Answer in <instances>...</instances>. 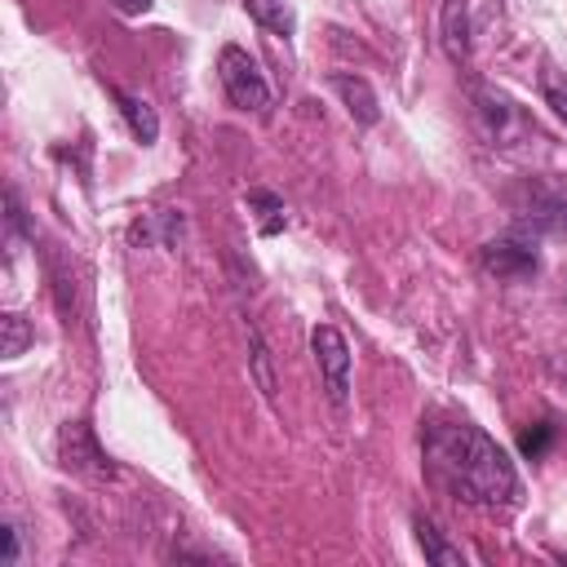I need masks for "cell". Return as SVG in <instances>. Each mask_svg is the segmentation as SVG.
<instances>
[{"label": "cell", "mask_w": 567, "mask_h": 567, "mask_svg": "<svg viewBox=\"0 0 567 567\" xmlns=\"http://www.w3.org/2000/svg\"><path fill=\"white\" fill-rule=\"evenodd\" d=\"M248 341H252V368H257V385L266 399H275V377H270V359H266V346L257 337V328H248Z\"/></svg>", "instance_id": "cell-14"}, {"label": "cell", "mask_w": 567, "mask_h": 567, "mask_svg": "<svg viewBox=\"0 0 567 567\" xmlns=\"http://www.w3.org/2000/svg\"><path fill=\"white\" fill-rule=\"evenodd\" d=\"M217 75H221V89L226 97L239 106V111H266L270 106V84L257 66V58L239 44H226L217 53Z\"/></svg>", "instance_id": "cell-2"}, {"label": "cell", "mask_w": 567, "mask_h": 567, "mask_svg": "<svg viewBox=\"0 0 567 567\" xmlns=\"http://www.w3.org/2000/svg\"><path fill=\"white\" fill-rule=\"evenodd\" d=\"M252 213H257V230L261 235H279L284 230V199L279 195H270V190H248V199H244Z\"/></svg>", "instance_id": "cell-11"}, {"label": "cell", "mask_w": 567, "mask_h": 567, "mask_svg": "<svg viewBox=\"0 0 567 567\" xmlns=\"http://www.w3.org/2000/svg\"><path fill=\"white\" fill-rule=\"evenodd\" d=\"M425 470L430 478L452 492L465 505H509L518 496V474L505 456V447H496V439H487L478 425L470 421H434L425 425Z\"/></svg>", "instance_id": "cell-1"}, {"label": "cell", "mask_w": 567, "mask_h": 567, "mask_svg": "<svg viewBox=\"0 0 567 567\" xmlns=\"http://www.w3.org/2000/svg\"><path fill=\"white\" fill-rule=\"evenodd\" d=\"M115 102H120V111H124L133 137H137L142 146H151V142L159 137V115H155V106H151L146 97H133V93H120V89H115Z\"/></svg>", "instance_id": "cell-9"}, {"label": "cell", "mask_w": 567, "mask_h": 567, "mask_svg": "<svg viewBox=\"0 0 567 567\" xmlns=\"http://www.w3.org/2000/svg\"><path fill=\"white\" fill-rule=\"evenodd\" d=\"M58 456H62V465L71 470V474H80V478H89V483H111L120 470H115V461L102 452V443L93 439V430L84 425V421H66L62 430H58Z\"/></svg>", "instance_id": "cell-3"}, {"label": "cell", "mask_w": 567, "mask_h": 567, "mask_svg": "<svg viewBox=\"0 0 567 567\" xmlns=\"http://www.w3.org/2000/svg\"><path fill=\"white\" fill-rule=\"evenodd\" d=\"M478 106H483V115H487V128H492V133L509 120V106H505L501 97H492V93H478Z\"/></svg>", "instance_id": "cell-16"}, {"label": "cell", "mask_w": 567, "mask_h": 567, "mask_svg": "<svg viewBox=\"0 0 567 567\" xmlns=\"http://www.w3.org/2000/svg\"><path fill=\"white\" fill-rule=\"evenodd\" d=\"M332 89H337V97H341V106L350 111L354 124H377L381 120V102H377V93H372V84L363 75L337 71L332 75Z\"/></svg>", "instance_id": "cell-6"}, {"label": "cell", "mask_w": 567, "mask_h": 567, "mask_svg": "<svg viewBox=\"0 0 567 567\" xmlns=\"http://www.w3.org/2000/svg\"><path fill=\"white\" fill-rule=\"evenodd\" d=\"M0 536H4V567H13V563H18V527H13V523H4V527H0Z\"/></svg>", "instance_id": "cell-18"}, {"label": "cell", "mask_w": 567, "mask_h": 567, "mask_svg": "<svg viewBox=\"0 0 567 567\" xmlns=\"http://www.w3.org/2000/svg\"><path fill=\"white\" fill-rule=\"evenodd\" d=\"M4 208H9V213H4V217H9V230H13V235H27V213H22V195H18L13 186L4 190Z\"/></svg>", "instance_id": "cell-17"}, {"label": "cell", "mask_w": 567, "mask_h": 567, "mask_svg": "<svg viewBox=\"0 0 567 567\" xmlns=\"http://www.w3.org/2000/svg\"><path fill=\"white\" fill-rule=\"evenodd\" d=\"M244 9H248V18H252L257 27H266L270 35H292V31H297V9H292V0H244Z\"/></svg>", "instance_id": "cell-8"}, {"label": "cell", "mask_w": 567, "mask_h": 567, "mask_svg": "<svg viewBox=\"0 0 567 567\" xmlns=\"http://www.w3.org/2000/svg\"><path fill=\"white\" fill-rule=\"evenodd\" d=\"M151 4H155V0H115V9H120V13H146Z\"/></svg>", "instance_id": "cell-19"}, {"label": "cell", "mask_w": 567, "mask_h": 567, "mask_svg": "<svg viewBox=\"0 0 567 567\" xmlns=\"http://www.w3.org/2000/svg\"><path fill=\"white\" fill-rule=\"evenodd\" d=\"M439 35H443L447 58L461 66V62L470 58V9H465V0H443V13H439Z\"/></svg>", "instance_id": "cell-7"}, {"label": "cell", "mask_w": 567, "mask_h": 567, "mask_svg": "<svg viewBox=\"0 0 567 567\" xmlns=\"http://www.w3.org/2000/svg\"><path fill=\"white\" fill-rule=\"evenodd\" d=\"M27 346H31V323L22 315H13V310L0 315V354L4 359H18Z\"/></svg>", "instance_id": "cell-12"}, {"label": "cell", "mask_w": 567, "mask_h": 567, "mask_svg": "<svg viewBox=\"0 0 567 567\" xmlns=\"http://www.w3.org/2000/svg\"><path fill=\"white\" fill-rule=\"evenodd\" d=\"M478 261H483V270H487V275L509 279V284L532 279V275L540 270L536 248H532V244H523V239H492V244H483Z\"/></svg>", "instance_id": "cell-5"}, {"label": "cell", "mask_w": 567, "mask_h": 567, "mask_svg": "<svg viewBox=\"0 0 567 567\" xmlns=\"http://www.w3.org/2000/svg\"><path fill=\"white\" fill-rule=\"evenodd\" d=\"M310 350H315V359H319L328 399L341 408V403L350 399V341H346L332 323H319V328L310 332Z\"/></svg>", "instance_id": "cell-4"}, {"label": "cell", "mask_w": 567, "mask_h": 567, "mask_svg": "<svg viewBox=\"0 0 567 567\" xmlns=\"http://www.w3.org/2000/svg\"><path fill=\"white\" fill-rule=\"evenodd\" d=\"M412 527H416V545H421V554H425L430 563H439V567H461V563H465V554H461L456 545H447V536H443L430 518H416Z\"/></svg>", "instance_id": "cell-10"}, {"label": "cell", "mask_w": 567, "mask_h": 567, "mask_svg": "<svg viewBox=\"0 0 567 567\" xmlns=\"http://www.w3.org/2000/svg\"><path fill=\"white\" fill-rule=\"evenodd\" d=\"M549 439H554V425H549V421H536L532 430H523V434H518V447H523V456H532V461H536V456L549 447Z\"/></svg>", "instance_id": "cell-15"}, {"label": "cell", "mask_w": 567, "mask_h": 567, "mask_svg": "<svg viewBox=\"0 0 567 567\" xmlns=\"http://www.w3.org/2000/svg\"><path fill=\"white\" fill-rule=\"evenodd\" d=\"M540 93H545V106L567 124V75L554 71V66H545L540 71Z\"/></svg>", "instance_id": "cell-13"}]
</instances>
